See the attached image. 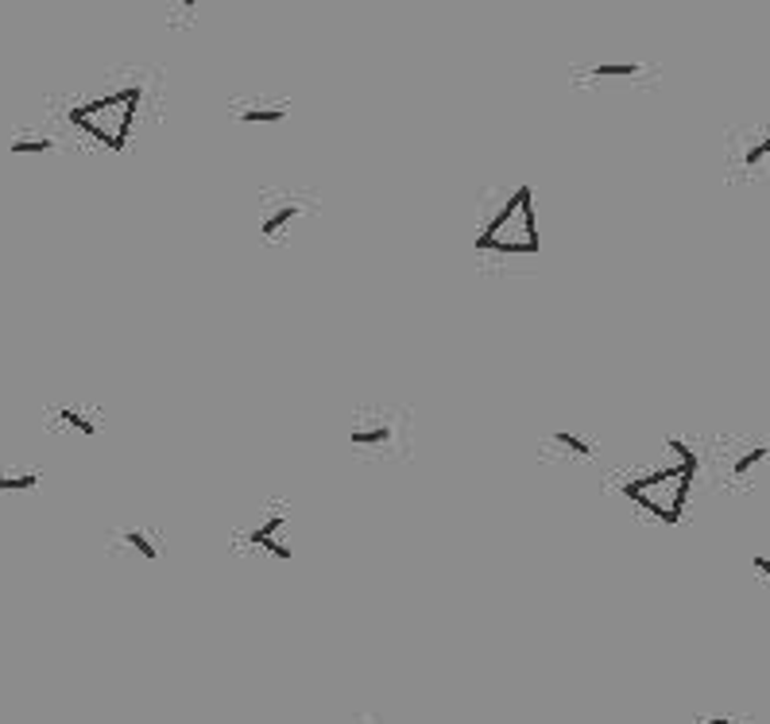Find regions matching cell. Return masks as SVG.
<instances>
[{"label": "cell", "mask_w": 770, "mask_h": 724, "mask_svg": "<svg viewBox=\"0 0 770 724\" xmlns=\"http://www.w3.org/2000/svg\"><path fill=\"white\" fill-rule=\"evenodd\" d=\"M473 249L481 272H512L522 260H538L542 237L535 221V190L527 183L484 186Z\"/></svg>", "instance_id": "1"}, {"label": "cell", "mask_w": 770, "mask_h": 724, "mask_svg": "<svg viewBox=\"0 0 770 724\" xmlns=\"http://www.w3.org/2000/svg\"><path fill=\"white\" fill-rule=\"evenodd\" d=\"M345 446L364 465H403L415 458V410L399 399L356 403Z\"/></svg>", "instance_id": "2"}, {"label": "cell", "mask_w": 770, "mask_h": 724, "mask_svg": "<svg viewBox=\"0 0 770 724\" xmlns=\"http://www.w3.org/2000/svg\"><path fill=\"white\" fill-rule=\"evenodd\" d=\"M140 101H144L140 86H117L70 109V124L105 147H124V140L132 136V124H136Z\"/></svg>", "instance_id": "3"}, {"label": "cell", "mask_w": 770, "mask_h": 724, "mask_svg": "<svg viewBox=\"0 0 770 724\" xmlns=\"http://www.w3.org/2000/svg\"><path fill=\"white\" fill-rule=\"evenodd\" d=\"M693 476H697V465H685V461L674 458V461H667V465L631 476V481L624 484V492L642 507V512L654 515V519H662V524H678V519H682L685 496H690Z\"/></svg>", "instance_id": "4"}, {"label": "cell", "mask_w": 770, "mask_h": 724, "mask_svg": "<svg viewBox=\"0 0 770 724\" xmlns=\"http://www.w3.org/2000/svg\"><path fill=\"white\" fill-rule=\"evenodd\" d=\"M318 213V194L306 190V186H264L260 190V210H256V233L260 244H272V249H283L290 244L295 229L302 226L306 218Z\"/></svg>", "instance_id": "5"}, {"label": "cell", "mask_w": 770, "mask_h": 724, "mask_svg": "<svg viewBox=\"0 0 770 724\" xmlns=\"http://www.w3.org/2000/svg\"><path fill=\"white\" fill-rule=\"evenodd\" d=\"M287 531H290V507L283 504V500H272L267 507H260L252 524L233 531L229 550H237V555H244V558H256V562L287 566L290 558H295V547H290Z\"/></svg>", "instance_id": "6"}, {"label": "cell", "mask_w": 770, "mask_h": 724, "mask_svg": "<svg viewBox=\"0 0 770 724\" xmlns=\"http://www.w3.org/2000/svg\"><path fill=\"white\" fill-rule=\"evenodd\" d=\"M724 175L736 186L770 183V124L747 121L724 136Z\"/></svg>", "instance_id": "7"}, {"label": "cell", "mask_w": 770, "mask_h": 724, "mask_svg": "<svg viewBox=\"0 0 770 724\" xmlns=\"http://www.w3.org/2000/svg\"><path fill=\"white\" fill-rule=\"evenodd\" d=\"M713 461H716V481L724 489H751L759 481L762 465L770 461V438H759V435H728L721 438V446L713 450Z\"/></svg>", "instance_id": "8"}, {"label": "cell", "mask_w": 770, "mask_h": 724, "mask_svg": "<svg viewBox=\"0 0 770 724\" xmlns=\"http://www.w3.org/2000/svg\"><path fill=\"white\" fill-rule=\"evenodd\" d=\"M658 66L642 58H588L570 66V81L578 89H650L658 86Z\"/></svg>", "instance_id": "9"}, {"label": "cell", "mask_w": 770, "mask_h": 724, "mask_svg": "<svg viewBox=\"0 0 770 724\" xmlns=\"http://www.w3.org/2000/svg\"><path fill=\"white\" fill-rule=\"evenodd\" d=\"M538 458L558 461V465H588L601 458V442L578 423H554L538 438Z\"/></svg>", "instance_id": "10"}, {"label": "cell", "mask_w": 770, "mask_h": 724, "mask_svg": "<svg viewBox=\"0 0 770 724\" xmlns=\"http://www.w3.org/2000/svg\"><path fill=\"white\" fill-rule=\"evenodd\" d=\"M105 550L124 558H136V562L160 566L167 555V539L155 524H121L113 531H105Z\"/></svg>", "instance_id": "11"}, {"label": "cell", "mask_w": 770, "mask_h": 724, "mask_svg": "<svg viewBox=\"0 0 770 724\" xmlns=\"http://www.w3.org/2000/svg\"><path fill=\"white\" fill-rule=\"evenodd\" d=\"M47 427L74 438H97L105 430V410L89 399H58L47 407Z\"/></svg>", "instance_id": "12"}, {"label": "cell", "mask_w": 770, "mask_h": 724, "mask_svg": "<svg viewBox=\"0 0 770 724\" xmlns=\"http://www.w3.org/2000/svg\"><path fill=\"white\" fill-rule=\"evenodd\" d=\"M290 97H272V94H237L229 97V121L249 124V129H260V124H283L290 117Z\"/></svg>", "instance_id": "13"}, {"label": "cell", "mask_w": 770, "mask_h": 724, "mask_svg": "<svg viewBox=\"0 0 770 724\" xmlns=\"http://www.w3.org/2000/svg\"><path fill=\"white\" fill-rule=\"evenodd\" d=\"M40 484H43V469L0 465V496H12V492H35Z\"/></svg>", "instance_id": "14"}, {"label": "cell", "mask_w": 770, "mask_h": 724, "mask_svg": "<svg viewBox=\"0 0 770 724\" xmlns=\"http://www.w3.org/2000/svg\"><path fill=\"white\" fill-rule=\"evenodd\" d=\"M12 155H47V152H55V136L51 132H28V136H16L12 140Z\"/></svg>", "instance_id": "15"}, {"label": "cell", "mask_w": 770, "mask_h": 724, "mask_svg": "<svg viewBox=\"0 0 770 724\" xmlns=\"http://www.w3.org/2000/svg\"><path fill=\"white\" fill-rule=\"evenodd\" d=\"M194 12H201L198 4H170V9H167V24H175V28L194 24Z\"/></svg>", "instance_id": "16"}, {"label": "cell", "mask_w": 770, "mask_h": 724, "mask_svg": "<svg viewBox=\"0 0 770 724\" xmlns=\"http://www.w3.org/2000/svg\"><path fill=\"white\" fill-rule=\"evenodd\" d=\"M751 570H755V578L770 581V555H755L751 558Z\"/></svg>", "instance_id": "17"}, {"label": "cell", "mask_w": 770, "mask_h": 724, "mask_svg": "<svg viewBox=\"0 0 770 724\" xmlns=\"http://www.w3.org/2000/svg\"><path fill=\"white\" fill-rule=\"evenodd\" d=\"M693 724H736L732 716H697Z\"/></svg>", "instance_id": "18"}, {"label": "cell", "mask_w": 770, "mask_h": 724, "mask_svg": "<svg viewBox=\"0 0 770 724\" xmlns=\"http://www.w3.org/2000/svg\"><path fill=\"white\" fill-rule=\"evenodd\" d=\"M353 724H380V716L376 713H356Z\"/></svg>", "instance_id": "19"}]
</instances>
